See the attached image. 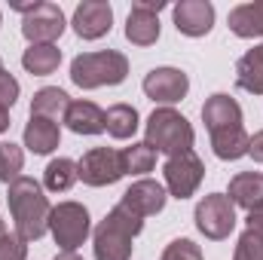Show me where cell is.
<instances>
[{
    "instance_id": "cell-13",
    "label": "cell",
    "mask_w": 263,
    "mask_h": 260,
    "mask_svg": "<svg viewBox=\"0 0 263 260\" xmlns=\"http://www.w3.org/2000/svg\"><path fill=\"white\" fill-rule=\"evenodd\" d=\"M175 28L184 37H205L214 28V6L208 0H181L175 9Z\"/></svg>"
},
{
    "instance_id": "cell-6",
    "label": "cell",
    "mask_w": 263,
    "mask_h": 260,
    "mask_svg": "<svg viewBox=\"0 0 263 260\" xmlns=\"http://www.w3.org/2000/svg\"><path fill=\"white\" fill-rule=\"evenodd\" d=\"M25 22H22V34L25 40L34 46V43H55L62 34H65V12L55 6V3H31V6H15Z\"/></svg>"
},
{
    "instance_id": "cell-14",
    "label": "cell",
    "mask_w": 263,
    "mask_h": 260,
    "mask_svg": "<svg viewBox=\"0 0 263 260\" xmlns=\"http://www.w3.org/2000/svg\"><path fill=\"white\" fill-rule=\"evenodd\" d=\"M165 187L159 184V181H150V178H141V181H135L129 190L123 193V205L132 208L138 217H150V214H159L162 208H165Z\"/></svg>"
},
{
    "instance_id": "cell-8",
    "label": "cell",
    "mask_w": 263,
    "mask_h": 260,
    "mask_svg": "<svg viewBox=\"0 0 263 260\" xmlns=\"http://www.w3.org/2000/svg\"><path fill=\"white\" fill-rule=\"evenodd\" d=\"M196 227L199 233L211 242H220L236 227V205L227 193H208L196 205Z\"/></svg>"
},
{
    "instance_id": "cell-20",
    "label": "cell",
    "mask_w": 263,
    "mask_h": 260,
    "mask_svg": "<svg viewBox=\"0 0 263 260\" xmlns=\"http://www.w3.org/2000/svg\"><path fill=\"white\" fill-rule=\"evenodd\" d=\"M227 25L236 37H263V0L242 3L236 9H230Z\"/></svg>"
},
{
    "instance_id": "cell-12",
    "label": "cell",
    "mask_w": 263,
    "mask_h": 260,
    "mask_svg": "<svg viewBox=\"0 0 263 260\" xmlns=\"http://www.w3.org/2000/svg\"><path fill=\"white\" fill-rule=\"evenodd\" d=\"M114 28V9L104 0H83L73 9V31L83 40H98L104 34H110Z\"/></svg>"
},
{
    "instance_id": "cell-18",
    "label": "cell",
    "mask_w": 263,
    "mask_h": 260,
    "mask_svg": "<svg viewBox=\"0 0 263 260\" xmlns=\"http://www.w3.org/2000/svg\"><path fill=\"white\" fill-rule=\"evenodd\" d=\"M227 196H230L233 205H239L245 211L257 208L263 202V175L260 172H242V175H236L230 181V193Z\"/></svg>"
},
{
    "instance_id": "cell-23",
    "label": "cell",
    "mask_w": 263,
    "mask_h": 260,
    "mask_svg": "<svg viewBox=\"0 0 263 260\" xmlns=\"http://www.w3.org/2000/svg\"><path fill=\"white\" fill-rule=\"evenodd\" d=\"M248 144H251V135L245 132V126L211 135V147H214L217 159H242V156H248Z\"/></svg>"
},
{
    "instance_id": "cell-37",
    "label": "cell",
    "mask_w": 263,
    "mask_h": 260,
    "mask_svg": "<svg viewBox=\"0 0 263 260\" xmlns=\"http://www.w3.org/2000/svg\"><path fill=\"white\" fill-rule=\"evenodd\" d=\"M0 70H3V62H0Z\"/></svg>"
},
{
    "instance_id": "cell-35",
    "label": "cell",
    "mask_w": 263,
    "mask_h": 260,
    "mask_svg": "<svg viewBox=\"0 0 263 260\" xmlns=\"http://www.w3.org/2000/svg\"><path fill=\"white\" fill-rule=\"evenodd\" d=\"M6 129H9V110L0 107V132H6Z\"/></svg>"
},
{
    "instance_id": "cell-17",
    "label": "cell",
    "mask_w": 263,
    "mask_h": 260,
    "mask_svg": "<svg viewBox=\"0 0 263 260\" xmlns=\"http://www.w3.org/2000/svg\"><path fill=\"white\" fill-rule=\"evenodd\" d=\"M59 141H62L59 123H52V120H46V117H31V123L25 126V147H28L31 153H37V156L52 153V150L59 147Z\"/></svg>"
},
{
    "instance_id": "cell-29",
    "label": "cell",
    "mask_w": 263,
    "mask_h": 260,
    "mask_svg": "<svg viewBox=\"0 0 263 260\" xmlns=\"http://www.w3.org/2000/svg\"><path fill=\"white\" fill-rule=\"evenodd\" d=\"M159 260H202V248L193 239H175V242L165 245Z\"/></svg>"
},
{
    "instance_id": "cell-22",
    "label": "cell",
    "mask_w": 263,
    "mask_h": 260,
    "mask_svg": "<svg viewBox=\"0 0 263 260\" xmlns=\"http://www.w3.org/2000/svg\"><path fill=\"white\" fill-rule=\"evenodd\" d=\"M236 83H239V89H245L251 95H263V43L248 49L236 62Z\"/></svg>"
},
{
    "instance_id": "cell-11",
    "label": "cell",
    "mask_w": 263,
    "mask_h": 260,
    "mask_svg": "<svg viewBox=\"0 0 263 260\" xmlns=\"http://www.w3.org/2000/svg\"><path fill=\"white\" fill-rule=\"evenodd\" d=\"M190 92V77L181 67H153L144 77V95L159 104H175Z\"/></svg>"
},
{
    "instance_id": "cell-32",
    "label": "cell",
    "mask_w": 263,
    "mask_h": 260,
    "mask_svg": "<svg viewBox=\"0 0 263 260\" xmlns=\"http://www.w3.org/2000/svg\"><path fill=\"white\" fill-rule=\"evenodd\" d=\"M248 230H254V233H260L263 236V202L257 205V208L248 211Z\"/></svg>"
},
{
    "instance_id": "cell-31",
    "label": "cell",
    "mask_w": 263,
    "mask_h": 260,
    "mask_svg": "<svg viewBox=\"0 0 263 260\" xmlns=\"http://www.w3.org/2000/svg\"><path fill=\"white\" fill-rule=\"evenodd\" d=\"M18 98V80L9 73V70H0V107L9 110Z\"/></svg>"
},
{
    "instance_id": "cell-5",
    "label": "cell",
    "mask_w": 263,
    "mask_h": 260,
    "mask_svg": "<svg viewBox=\"0 0 263 260\" xmlns=\"http://www.w3.org/2000/svg\"><path fill=\"white\" fill-rule=\"evenodd\" d=\"M89 230H92V220L86 205L80 202H59L49 214V233L62 251H77L89 239Z\"/></svg>"
},
{
    "instance_id": "cell-19",
    "label": "cell",
    "mask_w": 263,
    "mask_h": 260,
    "mask_svg": "<svg viewBox=\"0 0 263 260\" xmlns=\"http://www.w3.org/2000/svg\"><path fill=\"white\" fill-rule=\"evenodd\" d=\"M59 65H62V49L55 43H34L22 55V67L34 77H49L59 70Z\"/></svg>"
},
{
    "instance_id": "cell-36",
    "label": "cell",
    "mask_w": 263,
    "mask_h": 260,
    "mask_svg": "<svg viewBox=\"0 0 263 260\" xmlns=\"http://www.w3.org/2000/svg\"><path fill=\"white\" fill-rule=\"evenodd\" d=\"M0 236H6V224H3V217H0Z\"/></svg>"
},
{
    "instance_id": "cell-33",
    "label": "cell",
    "mask_w": 263,
    "mask_h": 260,
    "mask_svg": "<svg viewBox=\"0 0 263 260\" xmlns=\"http://www.w3.org/2000/svg\"><path fill=\"white\" fill-rule=\"evenodd\" d=\"M248 156H254V162H263V129L251 138V144H248Z\"/></svg>"
},
{
    "instance_id": "cell-28",
    "label": "cell",
    "mask_w": 263,
    "mask_h": 260,
    "mask_svg": "<svg viewBox=\"0 0 263 260\" xmlns=\"http://www.w3.org/2000/svg\"><path fill=\"white\" fill-rule=\"evenodd\" d=\"M233 260H263V236L254 230H245L239 236V245H236V254Z\"/></svg>"
},
{
    "instance_id": "cell-34",
    "label": "cell",
    "mask_w": 263,
    "mask_h": 260,
    "mask_svg": "<svg viewBox=\"0 0 263 260\" xmlns=\"http://www.w3.org/2000/svg\"><path fill=\"white\" fill-rule=\"evenodd\" d=\"M52 260H83V257H80L77 251H59V254H55Z\"/></svg>"
},
{
    "instance_id": "cell-1",
    "label": "cell",
    "mask_w": 263,
    "mask_h": 260,
    "mask_svg": "<svg viewBox=\"0 0 263 260\" xmlns=\"http://www.w3.org/2000/svg\"><path fill=\"white\" fill-rule=\"evenodd\" d=\"M6 205H9V214L15 220V233L25 242H37L49 230L52 205H49V199L43 196V187L34 178L22 175L18 181H12L6 187Z\"/></svg>"
},
{
    "instance_id": "cell-4",
    "label": "cell",
    "mask_w": 263,
    "mask_h": 260,
    "mask_svg": "<svg viewBox=\"0 0 263 260\" xmlns=\"http://www.w3.org/2000/svg\"><path fill=\"white\" fill-rule=\"evenodd\" d=\"M129 77V59L117 49L101 52H83L70 62V80L80 89H98V86H120Z\"/></svg>"
},
{
    "instance_id": "cell-26",
    "label": "cell",
    "mask_w": 263,
    "mask_h": 260,
    "mask_svg": "<svg viewBox=\"0 0 263 260\" xmlns=\"http://www.w3.org/2000/svg\"><path fill=\"white\" fill-rule=\"evenodd\" d=\"M153 165H156V150L147 147L144 141H138V144H132V147L123 150L126 175H147V172H153Z\"/></svg>"
},
{
    "instance_id": "cell-2",
    "label": "cell",
    "mask_w": 263,
    "mask_h": 260,
    "mask_svg": "<svg viewBox=\"0 0 263 260\" xmlns=\"http://www.w3.org/2000/svg\"><path fill=\"white\" fill-rule=\"evenodd\" d=\"M141 230H144V217H138L132 208L117 202L95 230V260H129L135 248L132 239Z\"/></svg>"
},
{
    "instance_id": "cell-9",
    "label": "cell",
    "mask_w": 263,
    "mask_h": 260,
    "mask_svg": "<svg viewBox=\"0 0 263 260\" xmlns=\"http://www.w3.org/2000/svg\"><path fill=\"white\" fill-rule=\"evenodd\" d=\"M162 175H165V187L175 199H187L199 190L202 178H205V165L193 150L187 153H178V156H168L165 165H162Z\"/></svg>"
},
{
    "instance_id": "cell-25",
    "label": "cell",
    "mask_w": 263,
    "mask_h": 260,
    "mask_svg": "<svg viewBox=\"0 0 263 260\" xmlns=\"http://www.w3.org/2000/svg\"><path fill=\"white\" fill-rule=\"evenodd\" d=\"M104 123H107V132L114 138L126 141V138H132L138 132V110L132 104H114V107H107Z\"/></svg>"
},
{
    "instance_id": "cell-15",
    "label": "cell",
    "mask_w": 263,
    "mask_h": 260,
    "mask_svg": "<svg viewBox=\"0 0 263 260\" xmlns=\"http://www.w3.org/2000/svg\"><path fill=\"white\" fill-rule=\"evenodd\" d=\"M202 123H205L208 135L223 129H236V126H242V107H239V101L233 95L217 92L202 104Z\"/></svg>"
},
{
    "instance_id": "cell-21",
    "label": "cell",
    "mask_w": 263,
    "mask_h": 260,
    "mask_svg": "<svg viewBox=\"0 0 263 260\" xmlns=\"http://www.w3.org/2000/svg\"><path fill=\"white\" fill-rule=\"evenodd\" d=\"M67 107H70V98L59 86H46V89L34 92V98H31V117H46L52 123L65 120Z\"/></svg>"
},
{
    "instance_id": "cell-27",
    "label": "cell",
    "mask_w": 263,
    "mask_h": 260,
    "mask_svg": "<svg viewBox=\"0 0 263 260\" xmlns=\"http://www.w3.org/2000/svg\"><path fill=\"white\" fill-rule=\"evenodd\" d=\"M22 165H25L22 147L12 144V141H0V181H3L6 187L22 178Z\"/></svg>"
},
{
    "instance_id": "cell-7",
    "label": "cell",
    "mask_w": 263,
    "mask_h": 260,
    "mask_svg": "<svg viewBox=\"0 0 263 260\" xmlns=\"http://www.w3.org/2000/svg\"><path fill=\"white\" fill-rule=\"evenodd\" d=\"M77 175L89 187H110V184H117L126 175L123 150H114V147H92V150H86L83 159L77 162Z\"/></svg>"
},
{
    "instance_id": "cell-30",
    "label": "cell",
    "mask_w": 263,
    "mask_h": 260,
    "mask_svg": "<svg viewBox=\"0 0 263 260\" xmlns=\"http://www.w3.org/2000/svg\"><path fill=\"white\" fill-rule=\"evenodd\" d=\"M28 257V242L18 233L0 236V260H25Z\"/></svg>"
},
{
    "instance_id": "cell-10",
    "label": "cell",
    "mask_w": 263,
    "mask_h": 260,
    "mask_svg": "<svg viewBox=\"0 0 263 260\" xmlns=\"http://www.w3.org/2000/svg\"><path fill=\"white\" fill-rule=\"evenodd\" d=\"M165 9L162 0H138L132 3L126 18V40L135 46H153L159 40V12Z\"/></svg>"
},
{
    "instance_id": "cell-3",
    "label": "cell",
    "mask_w": 263,
    "mask_h": 260,
    "mask_svg": "<svg viewBox=\"0 0 263 260\" xmlns=\"http://www.w3.org/2000/svg\"><path fill=\"white\" fill-rule=\"evenodd\" d=\"M193 126L187 123L184 114H178L175 107H156L150 117H147V126H144V144L153 147L156 153H165V156H178V153H187L193 150Z\"/></svg>"
},
{
    "instance_id": "cell-16",
    "label": "cell",
    "mask_w": 263,
    "mask_h": 260,
    "mask_svg": "<svg viewBox=\"0 0 263 260\" xmlns=\"http://www.w3.org/2000/svg\"><path fill=\"white\" fill-rule=\"evenodd\" d=\"M65 126L77 135H101L107 132V123H104V110L92 101H70L65 114Z\"/></svg>"
},
{
    "instance_id": "cell-24",
    "label": "cell",
    "mask_w": 263,
    "mask_h": 260,
    "mask_svg": "<svg viewBox=\"0 0 263 260\" xmlns=\"http://www.w3.org/2000/svg\"><path fill=\"white\" fill-rule=\"evenodd\" d=\"M77 181H80L77 162H73V159H65V156L52 159V162L46 165V172H43V184H46V190H52V193H65V190H70Z\"/></svg>"
}]
</instances>
